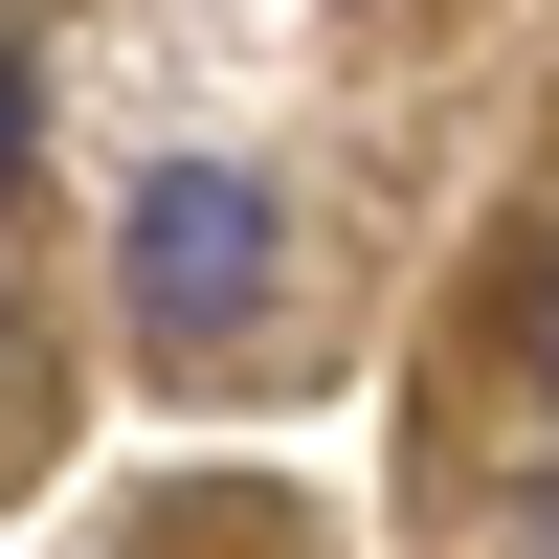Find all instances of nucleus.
I'll use <instances>...</instances> for the list:
<instances>
[{"label": "nucleus", "instance_id": "f257e3e1", "mask_svg": "<svg viewBox=\"0 0 559 559\" xmlns=\"http://www.w3.org/2000/svg\"><path fill=\"white\" fill-rule=\"evenodd\" d=\"M247 292H269V179H247V157L134 179V313H157V336H224Z\"/></svg>", "mask_w": 559, "mask_h": 559}, {"label": "nucleus", "instance_id": "f03ea898", "mask_svg": "<svg viewBox=\"0 0 559 559\" xmlns=\"http://www.w3.org/2000/svg\"><path fill=\"white\" fill-rule=\"evenodd\" d=\"M23 157H45V68L0 45V202H23Z\"/></svg>", "mask_w": 559, "mask_h": 559}, {"label": "nucleus", "instance_id": "7ed1b4c3", "mask_svg": "<svg viewBox=\"0 0 559 559\" xmlns=\"http://www.w3.org/2000/svg\"><path fill=\"white\" fill-rule=\"evenodd\" d=\"M537 381H559V269H537Z\"/></svg>", "mask_w": 559, "mask_h": 559}]
</instances>
